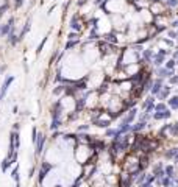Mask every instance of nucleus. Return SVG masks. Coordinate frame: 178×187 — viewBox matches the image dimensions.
<instances>
[{"label": "nucleus", "instance_id": "obj_23", "mask_svg": "<svg viewBox=\"0 0 178 187\" xmlns=\"http://www.w3.org/2000/svg\"><path fill=\"white\" fill-rule=\"evenodd\" d=\"M177 153H178V148H172L166 153V158H173V156H177Z\"/></svg>", "mask_w": 178, "mask_h": 187}, {"label": "nucleus", "instance_id": "obj_43", "mask_svg": "<svg viewBox=\"0 0 178 187\" xmlns=\"http://www.w3.org/2000/svg\"><path fill=\"white\" fill-rule=\"evenodd\" d=\"M173 58H178V52H175V53H173Z\"/></svg>", "mask_w": 178, "mask_h": 187}, {"label": "nucleus", "instance_id": "obj_26", "mask_svg": "<svg viewBox=\"0 0 178 187\" xmlns=\"http://www.w3.org/2000/svg\"><path fill=\"white\" fill-rule=\"evenodd\" d=\"M175 64H177V61H175V59H170V61H167V62H166V69L172 70V69H173V66H175Z\"/></svg>", "mask_w": 178, "mask_h": 187}, {"label": "nucleus", "instance_id": "obj_4", "mask_svg": "<svg viewBox=\"0 0 178 187\" xmlns=\"http://www.w3.org/2000/svg\"><path fill=\"white\" fill-rule=\"evenodd\" d=\"M52 167H53V165L48 164V162H42L41 164V170H39V182L45 178V173H47L48 170H52Z\"/></svg>", "mask_w": 178, "mask_h": 187}, {"label": "nucleus", "instance_id": "obj_33", "mask_svg": "<svg viewBox=\"0 0 178 187\" xmlns=\"http://www.w3.org/2000/svg\"><path fill=\"white\" fill-rule=\"evenodd\" d=\"M45 42H47V38H44V39H42V42H41V44L38 45V53H39V52H41V50H42V47L45 45Z\"/></svg>", "mask_w": 178, "mask_h": 187}, {"label": "nucleus", "instance_id": "obj_12", "mask_svg": "<svg viewBox=\"0 0 178 187\" xmlns=\"http://www.w3.org/2000/svg\"><path fill=\"white\" fill-rule=\"evenodd\" d=\"M77 19H78V16H74V19H72V22H70V28L72 30H78V31H80L81 25H80V22H77Z\"/></svg>", "mask_w": 178, "mask_h": 187}, {"label": "nucleus", "instance_id": "obj_1", "mask_svg": "<svg viewBox=\"0 0 178 187\" xmlns=\"http://www.w3.org/2000/svg\"><path fill=\"white\" fill-rule=\"evenodd\" d=\"M163 89V80L161 78H158V80H155L153 83H151V86H150V92H151V95H158L159 93V91Z\"/></svg>", "mask_w": 178, "mask_h": 187}, {"label": "nucleus", "instance_id": "obj_29", "mask_svg": "<svg viewBox=\"0 0 178 187\" xmlns=\"http://www.w3.org/2000/svg\"><path fill=\"white\" fill-rule=\"evenodd\" d=\"M77 44H78V39H77V41H70V42H69L67 45H66V50L72 48V47H75V45H77Z\"/></svg>", "mask_w": 178, "mask_h": 187}, {"label": "nucleus", "instance_id": "obj_19", "mask_svg": "<svg viewBox=\"0 0 178 187\" xmlns=\"http://www.w3.org/2000/svg\"><path fill=\"white\" fill-rule=\"evenodd\" d=\"M164 175L169 176V178H172V176H173V167L172 165H167L166 168H164Z\"/></svg>", "mask_w": 178, "mask_h": 187}, {"label": "nucleus", "instance_id": "obj_37", "mask_svg": "<svg viewBox=\"0 0 178 187\" xmlns=\"http://www.w3.org/2000/svg\"><path fill=\"white\" fill-rule=\"evenodd\" d=\"M170 83H172V84H177L178 83V76H170Z\"/></svg>", "mask_w": 178, "mask_h": 187}, {"label": "nucleus", "instance_id": "obj_38", "mask_svg": "<svg viewBox=\"0 0 178 187\" xmlns=\"http://www.w3.org/2000/svg\"><path fill=\"white\" fill-rule=\"evenodd\" d=\"M114 134H116L114 129H108V131H106V136H114Z\"/></svg>", "mask_w": 178, "mask_h": 187}, {"label": "nucleus", "instance_id": "obj_30", "mask_svg": "<svg viewBox=\"0 0 178 187\" xmlns=\"http://www.w3.org/2000/svg\"><path fill=\"white\" fill-rule=\"evenodd\" d=\"M145 178H147V176H145V173H142V175H141L139 178H137V184L141 186V184H142L144 181H145Z\"/></svg>", "mask_w": 178, "mask_h": 187}, {"label": "nucleus", "instance_id": "obj_3", "mask_svg": "<svg viewBox=\"0 0 178 187\" xmlns=\"http://www.w3.org/2000/svg\"><path fill=\"white\" fill-rule=\"evenodd\" d=\"M13 81H14V76H6V80H5V83H3L2 89H0V100H3V97L6 95L8 88H9V84H11Z\"/></svg>", "mask_w": 178, "mask_h": 187}, {"label": "nucleus", "instance_id": "obj_28", "mask_svg": "<svg viewBox=\"0 0 178 187\" xmlns=\"http://www.w3.org/2000/svg\"><path fill=\"white\" fill-rule=\"evenodd\" d=\"M166 5L167 6H177L178 5V0H166Z\"/></svg>", "mask_w": 178, "mask_h": 187}, {"label": "nucleus", "instance_id": "obj_27", "mask_svg": "<svg viewBox=\"0 0 178 187\" xmlns=\"http://www.w3.org/2000/svg\"><path fill=\"white\" fill-rule=\"evenodd\" d=\"M166 109V105L164 103H158V105H155V111L159 112V111H164Z\"/></svg>", "mask_w": 178, "mask_h": 187}, {"label": "nucleus", "instance_id": "obj_39", "mask_svg": "<svg viewBox=\"0 0 178 187\" xmlns=\"http://www.w3.org/2000/svg\"><path fill=\"white\" fill-rule=\"evenodd\" d=\"M77 38V33H70V34H69V39H75Z\"/></svg>", "mask_w": 178, "mask_h": 187}, {"label": "nucleus", "instance_id": "obj_42", "mask_svg": "<svg viewBox=\"0 0 178 187\" xmlns=\"http://www.w3.org/2000/svg\"><path fill=\"white\" fill-rule=\"evenodd\" d=\"M172 25H173V27H175V28H178V21H175V22H173V23H172Z\"/></svg>", "mask_w": 178, "mask_h": 187}, {"label": "nucleus", "instance_id": "obj_13", "mask_svg": "<svg viewBox=\"0 0 178 187\" xmlns=\"http://www.w3.org/2000/svg\"><path fill=\"white\" fill-rule=\"evenodd\" d=\"M142 55H144V59H145V61H148L150 62L151 59H153V52H151V50H142Z\"/></svg>", "mask_w": 178, "mask_h": 187}, {"label": "nucleus", "instance_id": "obj_21", "mask_svg": "<svg viewBox=\"0 0 178 187\" xmlns=\"http://www.w3.org/2000/svg\"><path fill=\"white\" fill-rule=\"evenodd\" d=\"M11 178L14 179V181L19 182V167H17V165H16V168L11 172Z\"/></svg>", "mask_w": 178, "mask_h": 187}, {"label": "nucleus", "instance_id": "obj_24", "mask_svg": "<svg viewBox=\"0 0 178 187\" xmlns=\"http://www.w3.org/2000/svg\"><path fill=\"white\" fill-rule=\"evenodd\" d=\"M19 41V38L16 34H13V33H9V42H11V45H16Z\"/></svg>", "mask_w": 178, "mask_h": 187}, {"label": "nucleus", "instance_id": "obj_34", "mask_svg": "<svg viewBox=\"0 0 178 187\" xmlns=\"http://www.w3.org/2000/svg\"><path fill=\"white\" fill-rule=\"evenodd\" d=\"M105 38H106L108 42H116V38H114V34H108V36H105Z\"/></svg>", "mask_w": 178, "mask_h": 187}, {"label": "nucleus", "instance_id": "obj_20", "mask_svg": "<svg viewBox=\"0 0 178 187\" xmlns=\"http://www.w3.org/2000/svg\"><path fill=\"white\" fill-rule=\"evenodd\" d=\"M80 101H77V108H75V112H80L81 109L84 108V98H78Z\"/></svg>", "mask_w": 178, "mask_h": 187}, {"label": "nucleus", "instance_id": "obj_5", "mask_svg": "<svg viewBox=\"0 0 178 187\" xmlns=\"http://www.w3.org/2000/svg\"><path fill=\"white\" fill-rule=\"evenodd\" d=\"M137 114V109L136 108H131V109H128V114L124 117V122L122 123H128V125H131V122L134 120V117H136Z\"/></svg>", "mask_w": 178, "mask_h": 187}, {"label": "nucleus", "instance_id": "obj_44", "mask_svg": "<svg viewBox=\"0 0 178 187\" xmlns=\"http://www.w3.org/2000/svg\"><path fill=\"white\" fill-rule=\"evenodd\" d=\"M16 187H21V186H19V182H17V186H16Z\"/></svg>", "mask_w": 178, "mask_h": 187}, {"label": "nucleus", "instance_id": "obj_10", "mask_svg": "<svg viewBox=\"0 0 178 187\" xmlns=\"http://www.w3.org/2000/svg\"><path fill=\"white\" fill-rule=\"evenodd\" d=\"M94 122V125L95 126H98V128H108L110 126V120H92Z\"/></svg>", "mask_w": 178, "mask_h": 187}, {"label": "nucleus", "instance_id": "obj_16", "mask_svg": "<svg viewBox=\"0 0 178 187\" xmlns=\"http://www.w3.org/2000/svg\"><path fill=\"white\" fill-rule=\"evenodd\" d=\"M169 105H170V108L178 109V97H172V98H169Z\"/></svg>", "mask_w": 178, "mask_h": 187}, {"label": "nucleus", "instance_id": "obj_6", "mask_svg": "<svg viewBox=\"0 0 178 187\" xmlns=\"http://www.w3.org/2000/svg\"><path fill=\"white\" fill-rule=\"evenodd\" d=\"M169 117H170V111H169V109H164V111H159V112H155V114H153V119L155 120L169 119Z\"/></svg>", "mask_w": 178, "mask_h": 187}, {"label": "nucleus", "instance_id": "obj_7", "mask_svg": "<svg viewBox=\"0 0 178 187\" xmlns=\"http://www.w3.org/2000/svg\"><path fill=\"white\" fill-rule=\"evenodd\" d=\"M169 92H170V88H169V86H163V89L159 91L158 97H159L161 100H164V98H167V97H169Z\"/></svg>", "mask_w": 178, "mask_h": 187}, {"label": "nucleus", "instance_id": "obj_46", "mask_svg": "<svg viewBox=\"0 0 178 187\" xmlns=\"http://www.w3.org/2000/svg\"><path fill=\"white\" fill-rule=\"evenodd\" d=\"M0 27H2V25H0Z\"/></svg>", "mask_w": 178, "mask_h": 187}, {"label": "nucleus", "instance_id": "obj_41", "mask_svg": "<svg viewBox=\"0 0 178 187\" xmlns=\"http://www.w3.org/2000/svg\"><path fill=\"white\" fill-rule=\"evenodd\" d=\"M169 36H170V38H175L177 34H175V33H173V31H169Z\"/></svg>", "mask_w": 178, "mask_h": 187}, {"label": "nucleus", "instance_id": "obj_36", "mask_svg": "<svg viewBox=\"0 0 178 187\" xmlns=\"http://www.w3.org/2000/svg\"><path fill=\"white\" fill-rule=\"evenodd\" d=\"M88 128H89V125H81V126H78V131H86Z\"/></svg>", "mask_w": 178, "mask_h": 187}, {"label": "nucleus", "instance_id": "obj_40", "mask_svg": "<svg viewBox=\"0 0 178 187\" xmlns=\"http://www.w3.org/2000/svg\"><path fill=\"white\" fill-rule=\"evenodd\" d=\"M6 8H8V6H6V5H5V6H2V8H0V16L3 14V11H6Z\"/></svg>", "mask_w": 178, "mask_h": 187}, {"label": "nucleus", "instance_id": "obj_22", "mask_svg": "<svg viewBox=\"0 0 178 187\" xmlns=\"http://www.w3.org/2000/svg\"><path fill=\"white\" fill-rule=\"evenodd\" d=\"M30 23H31V19H28V21H27V23H25L24 30H22V33H21V38H24V36H25V33H27L28 30H30Z\"/></svg>", "mask_w": 178, "mask_h": 187}, {"label": "nucleus", "instance_id": "obj_18", "mask_svg": "<svg viewBox=\"0 0 178 187\" xmlns=\"http://www.w3.org/2000/svg\"><path fill=\"white\" fill-rule=\"evenodd\" d=\"M151 105H155V98L153 97H148V98H145V101H144L142 108L145 109V108H148V106H151Z\"/></svg>", "mask_w": 178, "mask_h": 187}, {"label": "nucleus", "instance_id": "obj_25", "mask_svg": "<svg viewBox=\"0 0 178 187\" xmlns=\"http://www.w3.org/2000/svg\"><path fill=\"white\" fill-rule=\"evenodd\" d=\"M169 129L172 131V134H173V136H178V123H173V125H170V126H169Z\"/></svg>", "mask_w": 178, "mask_h": 187}, {"label": "nucleus", "instance_id": "obj_35", "mask_svg": "<svg viewBox=\"0 0 178 187\" xmlns=\"http://www.w3.org/2000/svg\"><path fill=\"white\" fill-rule=\"evenodd\" d=\"M22 5H24V0H14V6L16 8H21Z\"/></svg>", "mask_w": 178, "mask_h": 187}, {"label": "nucleus", "instance_id": "obj_45", "mask_svg": "<svg viewBox=\"0 0 178 187\" xmlns=\"http://www.w3.org/2000/svg\"><path fill=\"white\" fill-rule=\"evenodd\" d=\"M56 187H61V186H56Z\"/></svg>", "mask_w": 178, "mask_h": 187}, {"label": "nucleus", "instance_id": "obj_11", "mask_svg": "<svg viewBox=\"0 0 178 187\" xmlns=\"http://www.w3.org/2000/svg\"><path fill=\"white\" fill-rule=\"evenodd\" d=\"M151 61H153L155 66H158V67H159V66L164 62V55H159V53H158V55L153 56V59H151Z\"/></svg>", "mask_w": 178, "mask_h": 187}, {"label": "nucleus", "instance_id": "obj_32", "mask_svg": "<svg viewBox=\"0 0 178 187\" xmlns=\"http://www.w3.org/2000/svg\"><path fill=\"white\" fill-rule=\"evenodd\" d=\"M134 105H136V100H131V101H127L125 103V106H127V108H134Z\"/></svg>", "mask_w": 178, "mask_h": 187}, {"label": "nucleus", "instance_id": "obj_31", "mask_svg": "<svg viewBox=\"0 0 178 187\" xmlns=\"http://www.w3.org/2000/svg\"><path fill=\"white\" fill-rule=\"evenodd\" d=\"M163 186L164 187H169L170 186V178H169V176H166V178L163 179Z\"/></svg>", "mask_w": 178, "mask_h": 187}, {"label": "nucleus", "instance_id": "obj_9", "mask_svg": "<svg viewBox=\"0 0 178 187\" xmlns=\"http://www.w3.org/2000/svg\"><path fill=\"white\" fill-rule=\"evenodd\" d=\"M158 75H159L161 78H164V76L167 78V76H172V75H173V72H172V70H169V69L164 67V69H158Z\"/></svg>", "mask_w": 178, "mask_h": 187}, {"label": "nucleus", "instance_id": "obj_15", "mask_svg": "<svg viewBox=\"0 0 178 187\" xmlns=\"http://www.w3.org/2000/svg\"><path fill=\"white\" fill-rule=\"evenodd\" d=\"M153 181H155V175H150L148 178H145V181H144L142 184H141V187H148V186H150Z\"/></svg>", "mask_w": 178, "mask_h": 187}, {"label": "nucleus", "instance_id": "obj_8", "mask_svg": "<svg viewBox=\"0 0 178 187\" xmlns=\"http://www.w3.org/2000/svg\"><path fill=\"white\" fill-rule=\"evenodd\" d=\"M147 126V123L145 122H142V120H139V123L137 125H134V126H131V131L133 133H139V131H142L144 128Z\"/></svg>", "mask_w": 178, "mask_h": 187}, {"label": "nucleus", "instance_id": "obj_17", "mask_svg": "<svg viewBox=\"0 0 178 187\" xmlns=\"http://www.w3.org/2000/svg\"><path fill=\"white\" fill-rule=\"evenodd\" d=\"M9 165H11V161H9V158H6L5 161L2 162V165H0V168H2V172H6Z\"/></svg>", "mask_w": 178, "mask_h": 187}, {"label": "nucleus", "instance_id": "obj_14", "mask_svg": "<svg viewBox=\"0 0 178 187\" xmlns=\"http://www.w3.org/2000/svg\"><path fill=\"white\" fill-rule=\"evenodd\" d=\"M59 126H61V119H53V120H52V125H50L52 131H56Z\"/></svg>", "mask_w": 178, "mask_h": 187}, {"label": "nucleus", "instance_id": "obj_2", "mask_svg": "<svg viewBox=\"0 0 178 187\" xmlns=\"http://www.w3.org/2000/svg\"><path fill=\"white\" fill-rule=\"evenodd\" d=\"M44 143H45V136L44 134H38V139H36L35 145H36V156L41 155L42 148H44Z\"/></svg>", "mask_w": 178, "mask_h": 187}]
</instances>
